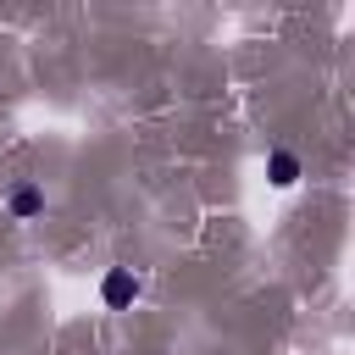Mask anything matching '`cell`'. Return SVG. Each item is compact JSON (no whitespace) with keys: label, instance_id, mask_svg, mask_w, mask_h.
Listing matches in <instances>:
<instances>
[{"label":"cell","instance_id":"obj_1","mask_svg":"<svg viewBox=\"0 0 355 355\" xmlns=\"http://www.w3.org/2000/svg\"><path fill=\"white\" fill-rule=\"evenodd\" d=\"M100 294H105V305H128V300H133V294H139V283H133V277H128V272H111V277H105V288H100Z\"/></svg>","mask_w":355,"mask_h":355},{"label":"cell","instance_id":"obj_2","mask_svg":"<svg viewBox=\"0 0 355 355\" xmlns=\"http://www.w3.org/2000/svg\"><path fill=\"white\" fill-rule=\"evenodd\" d=\"M294 178H300V161H294L288 150H272V183H277V189H288Z\"/></svg>","mask_w":355,"mask_h":355},{"label":"cell","instance_id":"obj_3","mask_svg":"<svg viewBox=\"0 0 355 355\" xmlns=\"http://www.w3.org/2000/svg\"><path fill=\"white\" fill-rule=\"evenodd\" d=\"M39 211V189H17L11 194V216H33Z\"/></svg>","mask_w":355,"mask_h":355}]
</instances>
